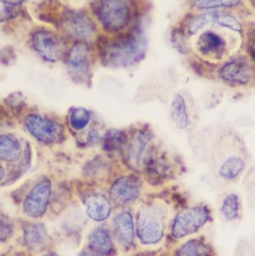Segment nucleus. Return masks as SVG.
<instances>
[{
	"mask_svg": "<svg viewBox=\"0 0 255 256\" xmlns=\"http://www.w3.org/2000/svg\"><path fill=\"white\" fill-rule=\"evenodd\" d=\"M166 213L160 204H148L141 209L137 219V234L145 244H154L161 240Z\"/></svg>",
	"mask_w": 255,
	"mask_h": 256,
	"instance_id": "obj_1",
	"label": "nucleus"
},
{
	"mask_svg": "<svg viewBox=\"0 0 255 256\" xmlns=\"http://www.w3.org/2000/svg\"><path fill=\"white\" fill-rule=\"evenodd\" d=\"M143 52V45L139 40L133 38L125 39L108 46L104 58L109 66L126 67L139 61Z\"/></svg>",
	"mask_w": 255,
	"mask_h": 256,
	"instance_id": "obj_2",
	"label": "nucleus"
},
{
	"mask_svg": "<svg viewBox=\"0 0 255 256\" xmlns=\"http://www.w3.org/2000/svg\"><path fill=\"white\" fill-rule=\"evenodd\" d=\"M208 218L209 213L205 208L194 207L182 210L174 222L172 234L176 238L193 234L206 224Z\"/></svg>",
	"mask_w": 255,
	"mask_h": 256,
	"instance_id": "obj_3",
	"label": "nucleus"
},
{
	"mask_svg": "<svg viewBox=\"0 0 255 256\" xmlns=\"http://www.w3.org/2000/svg\"><path fill=\"white\" fill-rule=\"evenodd\" d=\"M98 15L106 30L118 31L127 24L129 10L121 0H106L100 6Z\"/></svg>",
	"mask_w": 255,
	"mask_h": 256,
	"instance_id": "obj_4",
	"label": "nucleus"
},
{
	"mask_svg": "<svg viewBox=\"0 0 255 256\" xmlns=\"http://www.w3.org/2000/svg\"><path fill=\"white\" fill-rule=\"evenodd\" d=\"M25 126L30 134L42 142H55L62 135V129L58 124L34 114L25 118Z\"/></svg>",
	"mask_w": 255,
	"mask_h": 256,
	"instance_id": "obj_5",
	"label": "nucleus"
},
{
	"mask_svg": "<svg viewBox=\"0 0 255 256\" xmlns=\"http://www.w3.org/2000/svg\"><path fill=\"white\" fill-rule=\"evenodd\" d=\"M51 184L49 180L37 183L30 191L24 202V210L31 218H38L45 213L50 196Z\"/></svg>",
	"mask_w": 255,
	"mask_h": 256,
	"instance_id": "obj_6",
	"label": "nucleus"
},
{
	"mask_svg": "<svg viewBox=\"0 0 255 256\" xmlns=\"http://www.w3.org/2000/svg\"><path fill=\"white\" fill-rule=\"evenodd\" d=\"M219 26L233 31H240L241 26L239 21L229 14L223 12H210L199 15L190 24L191 34H197L209 26Z\"/></svg>",
	"mask_w": 255,
	"mask_h": 256,
	"instance_id": "obj_7",
	"label": "nucleus"
},
{
	"mask_svg": "<svg viewBox=\"0 0 255 256\" xmlns=\"http://www.w3.org/2000/svg\"><path fill=\"white\" fill-rule=\"evenodd\" d=\"M34 49L47 61L57 62L62 55V45L58 36L48 31H40L33 37Z\"/></svg>",
	"mask_w": 255,
	"mask_h": 256,
	"instance_id": "obj_8",
	"label": "nucleus"
},
{
	"mask_svg": "<svg viewBox=\"0 0 255 256\" xmlns=\"http://www.w3.org/2000/svg\"><path fill=\"white\" fill-rule=\"evenodd\" d=\"M222 79L230 84L245 85L253 76V70L247 60L235 58L225 64L220 72Z\"/></svg>",
	"mask_w": 255,
	"mask_h": 256,
	"instance_id": "obj_9",
	"label": "nucleus"
},
{
	"mask_svg": "<svg viewBox=\"0 0 255 256\" xmlns=\"http://www.w3.org/2000/svg\"><path fill=\"white\" fill-rule=\"evenodd\" d=\"M140 191L139 179L133 176H123L112 184L110 194L115 201L127 203L135 201L140 195Z\"/></svg>",
	"mask_w": 255,
	"mask_h": 256,
	"instance_id": "obj_10",
	"label": "nucleus"
},
{
	"mask_svg": "<svg viewBox=\"0 0 255 256\" xmlns=\"http://www.w3.org/2000/svg\"><path fill=\"white\" fill-rule=\"evenodd\" d=\"M196 48L204 56L220 58L226 52V40L218 34L207 32L199 36L196 42Z\"/></svg>",
	"mask_w": 255,
	"mask_h": 256,
	"instance_id": "obj_11",
	"label": "nucleus"
},
{
	"mask_svg": "<svg viewBox=\"0 0 255 256\" xmlns=\"http://www.w3.org/2000/svg\"><path fill=\"white\" fill-rule=\"evenodd\" d=\"M89 64V50L84 43H77L71 48L67 56V66L74 74L85 75Z\"/></svg>",
	"mask_w": 255,
	"mask_h": 256,
	"instance_id": "obj_12",
	"label": "nucleus"
},
{
	"mask_svg": "<svg viewBox=\"0 0 255 256\" xmlns=\"http://www.w3.org/2000/svg\"><path fill=\"white\" fill-rule=\"evenodd\" d=\"M85 204L87 214L94 220H105L110 215V203L103 194H96L90 196L85 201Z\"/></svg>",
	"mask_w": 255,
	"mask_h": 256,
	"instance_id": "obj_13",
	"label": "nucleus"
},
{
	"mask_svg": "<svg viewBox=\"0 0 255 256\" xmlns=\"http://www.w3.org/2000/svg\"><path fill=\"white\" fill-rule=\"evenodd\" d=\"M23 232L24 242L28 249L32 251H40L46 246L47 231L43 224H28L24 227Z\"/></svg>",
	"mask_w": 255,
	"mask_h": 256,
	"instance_id": "obj_14",
	"label": "nucleus"
},
{
	"mask_svg": "<svg viewBox=\"0 0 255 256\" xmlns=\"http://www.w3.org/2000/svg\"><path fill=\"white\" fill-rule=\"evenodd\" d=\"M170 115L178 129L184 130L190 124L187 104L181 94H175L171 104Z\"/></svg>",
	"mask_w": 255,
	"mask_h": 256,
	"instance_id": "obj_15",
	"label": "nucleus"
},
{
	"mask_svg": "<svg viewBox=\"0 0 255 256\" xmlns=\"http://www.w3.org/2000/svg\"><path fill=\"white\" fill-rule=\"evenodd\" d=\"M117 234L124 243L130 244L134 238V226L133 218L128 212L119 214L115 219Z\"/></svg>",
	"mask_w": 255,
	"mask_h": 256,
	"instance_id": "obj_16",
	"label": "nucleus"
},
{
	"mask_svg": "<svg viewBox=\"0 0 255 256\" xmlns=\"http://www.w3.org/2000/svg\"><path fill=\"white\" fill-rule=\"evenodd\" d=\"M89 246L99 254H109L112 249V242L109 232L106 228H96L90 236Z\"/></svg>",
	"mask_w": 255,
	"mask_h": 256,
	"instance_id": "obj_17",
	"label": "nucleus"
},
{
	"mask_svg": "<svg viewBox=\"0 0 255 256\" xmlns=\"http://www.w3.org/2000/svg\"><path fill=\"white\" fill-rule=\"evenodd\" d=\"M20 154V144L14 136H0V160H16Z\"/></svg>",
	"mask_w": 255,
	"mask_h": 256,
	"instance_id": "obj_18",
	"label": "nucleus"
},
{
	"mask_svg": "<svg viewBox=\"0 0 255 256\" xmlns=\"http://www.w3.org/2000/svg\"><path fill=\"white\" fill-rule=\"evenodd\" d=\"M70 28L73 34L82 38H88L94 33V26L87 16L76 14L70 20Z\"/></svg>",
	"mask_w": 255,
	"mask_h": 256,
	"instance_id": "obj_19",
	"label": "nucleus"
},
{
	"mask_svg": "<svg viewBox=\"0 0 255 256\" xmlns=\"http://www.w3.org/2000/svg\"><path fill=\"white\" fill-rule=\"evenodd\" d=\"M244 168V162L241 158H230L222 165L220 174L226 180H232L238 177Z\"/></svg>",
	"mask_w": 255,
	"mask_h": 256,
	"instance_id": "obj_20",
	"label": "nucleus"
},
{
	"mask_svg": "<svg viewBox=\"0 0 255 256\" xmlns=\"http://www.w3.org/2000/svg\"><path fill=\"white\" fill-rule=\"evenodd\" d=\"M178 256H210L208 248L200 240H191L184 244Z\"/></svg>",
	"mask_w": 255,
	"mask_h": 256,
	"instance_id": "obj_21",
	"label": "nucleus"
},
{
	"mask_svg": "<svg viewBox=\"0 0 255 256\" xmlns=\"http://www.w3.org/2000/svg\"><path fill=\"white\" fill-rule=\"evenodd\" d=\"M91 120V114L89 111L85 108H77L72 112L70 116V124L71 127L76 130L84 129Z\"/></svg>",
	"mask_w": 255,
	"mask_h": 256,
	"instance_id": "obj_22",
	"label": "nucleus"
},
{
	"mask_svg": "<svg viewBox=\"0 0 255 256\" xmlns=\"http://www.w3.org/2000/svg\"><path fill=\"white\" fill-rule=\"evenodd\" d=\"M125 141L124 132L116 130H112L106 134L104 138V148L106 150H114L121 147Z\"/></svg>",
	"mask_w": 255,
	"mask_h": 256,
	"instance_id": "obj_23",
	"label": "nucleus"
},
{
	"mask_svg": "<svg viewBox=\"0 0 255 256\" xmlns=\"http://www.w3.org/2000/svg\"><path fill=\"white\" fill-rule=\"evenodd\" d=\"M239 210V200L235 194H231L226 197L222 206V212L225 218L233 220L237 218Z\"/></svg>",
	"mask_w": 255,
	"mask_h": 256,
	"instance_id": "obj_24",
	"label": "nucleus"
},
{
	"mask_svg": "<svg viewBox=\"0 0 255 256\" xmlns=\"http://www.w3.org/2000/svg\"><path fill=\"white\" fill-rule=\"evenodd\" d=\"M194 2L201 8H214L235 6L240 2V0H194Z\"/></svg>",
	"mask_w": 255,
	"mask_h": 256,
	"instance_id": "obj_25",
	"label": "nucleus"
},
{
	"mask_svg": "<svg viewBox=\"0 0 255 256\" xmlns=\"http://www.w3.org/2000/svg\"><path fill=\"white\" fill-rule=\"evenodd\" d=\"M13 232V224L7 216L0 215V242L7 240Z\"/></svg>",
	"mask_w": 255,
	"mask_h": 256,
	"instance_id": "obj_26",
	"label": "nucleus"
},
{
	"mask_svg": "<svg viewBox=\"0 0 255 256\" xmlns=\"http://www.w3.org/2000/svg\"><path fill=\"white\" fill-rule=\"evenodd\" d=\"M13 15V10L9 8H0V22L5 20L8 18H11Z\"/></svg>",
	"mask_w": 255,
	"mask_h": 256,
	"instance_id": "obj_27",
	"label": "nucleus"
},
{
	"mask_svg": "<svg viewBox=\"0 0 255 256\" xmlns=\"http://www.w3.org/2000/svg\"><path fill=\"white\" fill-rule=\"evenodd\" d=\"M0 1L2 2L5 4L15 6L22 4L25 0H0Z\"/></svg>",
	"mask_w": 255,
	"mask_h": 256,
	"instance_id": "obj_28",
	"label": "nucleus"
},
{
	"mask_svg": "<svg viewBox=\"0 0 255 256\" xmlns=\"http://www.w3.org/2000/svg\"><path fill=\"white\" fill-rule=\"evenodd\" d=\"M4 170H3L2 167H1V166H0V180H1V178H2L3 176H4Z\"/></svg>",
	"mask_w": 255,
	"mask_h": 256,
	"instance_id": "obj_29",
	"label": "nucleus"
},
{
	"mask_svg": "<svg viewBox=\"0 0 255 256\" xmlns=\"http://www.w3.org/2000/svg\"><path fill=\"white\" fill-rule=\"evenodd\" d=\"M79 256H97L93 255V254H88V252H82V254H80V255H79Z\"/></svg>",
	"mask_w": 255,
	"mask_h": 256,
	"instance_id": "obj_30",
	"label": "nucleus"
},
{
	"mask_svg": "<svg viewBox=\"0 0 255 256\" xmlns=\"http://www.w3.org/2000/svg\"><path fill=\"white\" fill-rule=\"evenodd\" d=\"M45 256H57L56 254H48V255H46Z\"/></svg>",
	"mask_w": 255,
	"mask_h": 256,
	"instance_id": "obj_31",
	"label": "nucleus"
}]
</instances>
